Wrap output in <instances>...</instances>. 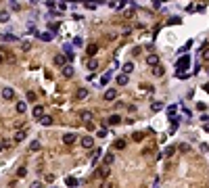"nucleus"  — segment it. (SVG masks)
<instances>
[{
  "label": "nucleus",
  "instance_id": "nucleus-1",
  "mask_svg": "<svg viewBox=\"0 0 209 188\" xmlns=\"http://www.w3.org/2000/svg\"><path fill=\"white\" fill-rule=\"evenodd\" d=\"M188 67H190V59H188V57H182V59L176 63V73H184Z\"/></svg>",
  "mask_w": 209,
  "mask_h": 188
},
{
  "label": "nucleus",
  "instance_id": "nucleus-2",
  "mask_svg": "<svg viewBox=\"0 0 209 188\" xmlns=\"http://www.w3.org/2000/svg\"><path fill=\"white\" fill-rule=\"evenodd\" d=\"M94 178H100V180L109 178V165H102V167H98L96 172H94Z\"/></svg>",
  "mask_w": 209,
  "mask_h": 188
},
{
  "label": "nucleus",
  "instance_id": "nucleus-3",
  "mask_svg": "<svg viewBox=\"0 0 209 188\" xmlns=\"http://www.w3.org/2000/svg\"><path fill=\"white\" fill-rule=\"evenodd\" d=\"M2 98H4V100H13V98H15V90H13V88H4V90H2Z\"/></svg>",
  "mask_w": 209,
  "mask_h": 188
},
{
  "label": "nucleus",
  "instance_id": "nucleus-4",
  "mask_svg": "<svg viewBox=\"0 0 209 188\" xmlns=\"http://www.w3.org/2000/svg\"><path fill=\"white\" fill-rule=\"evenodd\" d=\"M61 73H63V77H71V75H73V67H71V65L61 67Z\"/></svg>",
  "mask_w": 209,
  "mask_h": 188
},
{
  "label": "nucleus",
  "instance_id": "nucleus-5",
  "mask_svg": "<svg viewBox=\"0 0 209 188\" xmlns=\"http://www.w3.org/2000/svg\"><path fill=\"white\" fill-rule=\"evenodd\" d=\"M82 146H84V148H92V146H94V140H92L90 136H84V138H82Z\"/></svg>",
  "mask_w": 209,
  "mask_h": 188
},
{
  "label": "nucleus",
  "instance_id": "nucleus-6",
  "mask_svg": "<svg viewBox=\"0 0 209 188\" xmlns=\"http://www.w3.org/2000/svg\"><path fill=\"white\" fill-rule=\"evenodd\" d=\"M42 115H44V109H42V105H36V107H33V117L40 119Z\"/></svg>",
  "mask_w": 209,
  "mask_h": 188
},
{
  "label": "nucleus",
  "instance_id": "nucleus-7",
  "mask_svg": "<svg viewBox=\"0 0 209 188\" xmlns=\"http://www.w3.org/2000/svg\"><path fill=\"white\" fill-rule=\"evenodd\" d=\"M63 142H65V144H73V142H75V134H71V132L65 134V136H63Z\"/></svg>",
  "mask_w": 209,
  "mask_h": 188
},
{
  "label": "nucleus",
  "instance_id": "nucleus-8",
  "mask_svg": "<svg viewBox=\"0 0 209 188\" xmlns=\"http://www.w3.org/2000/svg\"><path fill=\"white\" fill-rule=\"evenodd\" d=\"M80 117H82V121L90 123V121H92V113H90V111H82V113H80Z\"/></svg>",
  "mask_w": 209,
  "mask_h": 188
},
{
  "label": "nucleus",
  "instance_id": "nucleus-9",
  "mask_svg": "<svg viewBox=\"0 0 209 188\" xmlns=\"http://www.w3.org/2000/svg\"><path fill=\"white\" fill-rule=\"evenodd\" d=\"M65 61H67V59H65L63 55H57V57H55V65H57V67H65Z\"/></svg>",
  "mask_w": 209,
  "mask_h": 188
},
{
  "label": "nucleus",
  "instance_id": "nucleus-10",
  "mask_svg": "<svg viewBox=\"0 0 209 188\" xmlns=\"http://www.w3.org/2000/svg\"><path fill=\"white\" fill-rule=\"evenodd\" d=\"M25 140V130H17L15 132V142H23Z\"/></svg>",
  "mask_w": 209,
  "mask_h": 188
},
{
  "label": "nucleus",
  "instance_id": "nucleus-11",
  "mask_svg": "<svg viewBox=\"0 0 209 188\" xmlns=\"http://www.w3.org/2000/svg\"><path fill=\"white\" fill-rule=\"evenodd\" d=\"M75 96H77V100H84V98H88V90H86V88H80Z\"/></svg>",
  "mask_w": 209,
  "mask_h": 188
},
{
  "label": "nucleus",
  "instance_id": "nucleus-12",
  "mask_svg": "<svg viewBox=\"0 0 209 188\" xmlns=\"http://www.w3.org/2000/svg\"><path fill=\"white\" fill-rule=\"evenodd\" d=\"M102 96H104V100H115V96H117V92H115V90H107V92H104Z\"/></svg>",
  "mask_w": 209,
  "mask_h": 188
},
{
  "label": "nucleus",
  "instance_id": "nucleus-13",
  "mask_svg": "<svg viewBox=\"0 0 209 188\" xmlns=\"http://www.w3.org/2000/svg\"><path fill=\"white\" fill-rule=\"evenodd\" d=\"M15 109H17V113H25V111H27V105H25V100H19Z\"/></svg>",
  "mask_w": 209,
  "mask_h": 188
},
{
  "label": "nucleus",
  "instance_id": "nucleus-14",
  "mask_svg": "<svg viewBox=\"0 0 209 188\" xmlns=\"http://www.w3.org/2000/svg\"><path fill=\"white\" fill-rule=\"evenodd\" d=\"M113 77V73H111V71H104V73H102V77H100V84L104 86V84H109V79Z\"/></svg>",
  "mask_w": 209,
  "mask_h": 188
},
{
  "label": "nucleus",
  "instance_id": "nucleus-15",
  "mask_svg": "<svg viewBox=\"0 0 209 188\" xmlns=\"http://www.w3.org/2000/svg\"><path fill=\"white\" fill-rule=\"evenodd\" d=\"M40 123H42V125H52V117H50V115H42Z\"/></svg>",
  "mask_w": 209,
  "mask_h": 188
},
{
  "label": "nucleus",
  "instance_id": "nucleus-16",
  "mask_svg": "<svg viewBox=\"0 0 209 188\" xmlns=\"http://www.w3.org/2000/svg\"><path fill=\"white\" fill-rule=\"evenodd\" d=\"M146 63H149V65H157V63H159V57H157V55H149V59H146Z\"/></svg>",
  "mask_w": 209,
  "mask_h": 188
},
{
  "label": "nucleus",
  "instance_id": "nucleus-17",
  "mask_svg": "<svg viewBox=\"0 0 209 188\" xmlns=\"http://www.w3.org/2000/svg\"><path fill=\"white\" fill-rule=\"evenodd\" d=\"M117 84H119V86H126V84H128V75H126V73H121V75L117 77Z\"/></svg>",
  "mask_w": 209,
  "mask_h": 188
},
{
  "label": "nucleus",
  "instance_id": "nucleus-18",
  "mask_svg": "<svg viewBox=\"0 0 209 188\" xmlns=\"http://www.w3.org/2000/svg\"><path fill=\"white\" fill-rule=\"evenodd\" d=\"M65 184H67L69 188H73V186H77V178H67V180H65Z\"/></svg>",
  "mask_w": 209,
  "mask_h": 188
},
{
  "label": "nucleus",
  "instance_id": "nucleus-19",
  "mask_svg": "<svg viewBox=\"0 0 209 188\" xmlns=\"http://www.w3.org/2000/svg\"><path fill=\"white\" fill-rule=\"evenodd\" d=\"M98 157H100V150H98V148H94V150H92V159H90V161H92V163H96Z\"/></svg>",
  "mask_w": 209,
  "mask_h": 188
},
{
  "label": "nucleus",
  "instance_id": "nucleus-20",
  "mask_svg": "<svg viewBox=\"0 0 209 188\" xmlns=\"http://www.w3.org/2000/svg\"><path fill=\"white\" fill-rule=\"evenodd\" d=\"M132 71H134V65H132V63H126V65H124V73L128 75V73H132Z\"/></svg>",
  "mask_w": 209,
  "mask_h": 188
},
{
  "label": "nucleus",
  "instance_id": "nucleus-21",
  "mask_svg": "<svg viewBox=\"0 0 209 188\" xmlns=\"http://www.w3.org/2000/svg\"><path fill=\"white\" fill-rule=\"evenodd\" d=\"M113 161H115V157H113V153H107V155H104V163H107V165H111Z\"/></svg>",
  "mask_w": 209,
  "mask_h": 188
},
{
  "label": "nucleus",
  "instance_id": "nucleus-22",
  "mask_svg": "<svg viewBox=\"0 0 209 188\" xmlns=\"http://www.w3.org/2000/svg\"><path fill=\"white\" fill-rule=\"evenodd\" d=\"M40 40H44V42H50V40H52V33H50V31H46V33H40Z\"/></svg>",
  "mask_w": 209,
  "mask_h": 188
},
{
  "label": "nucleus",
  "instance_id": "nucleus-23",
  "mask_svg": "<svg viewBox=\"0 0 209 188\" xmlns=\"http://www.w3.org/2000/svg\"><path fill=\"white\" fill-rule=\"evenodd\" d=\"M29 148H31V150H40V148H42V144H40V140H33V142H31V144H29Z\"/></svg>",
  "mask_w": 209,
  "mask_h": 188
},
{
  "label": "nucleus",
  "instance_id": "nucleus-24",
  "mask_svg": "<svg viewBox=\"0 0 209 188\" xmlns=\"http://www.w3.org/2000/svg\"><path fill=\"white\" fill-rule=\"evenodd\" d=\"M115 148H126V140H124V138L115 140Z\"/></svg>",
  "mask_w": 209,
  "mask_h": 188
},
{
  "label": "nucleus",
  "instance_id": "nucleus-25",
  "mask_svg": "<svg viewBox=\"0 0 209 188\" xmlns=\"http://www.w3.org/2000/svg\"><path fill=\"white\" fill-rule=\"evenodd\" d=\"M121 119H119V115H111V117H109V123L111 125H115V123H119Z\"/></svg>",
  "mask_w": 209,
  "mask_h": 188
},
{
  "label": "nucleus",
  "instance_id": "nucleus-26",
  "mask_svg": "<svg viewBox=\"0 0 209 188\" xmlns=\"http://www.w3.org/2000/svg\"><path fill=\"white\" fill-rule=\"evenodd\" d=\"M96 50H98V46H96V44H92V46H88V55H90V57L96 55Z\"/></svg>",
  "mask_w": 209,
  "mask_h": 188
},
{
  "label": "nucleus",
  "instance_id": "nucleus-27",
  "mask_svg": "<svg viewBox=\"0 0 209 188\" xmlns=\"http://www.w3.org/2000/svg\"><path fill=\"white\" fill-rule=\"evenodd\" d=\"M96 67H98V61H90L88 63V69L90 71H96Z\"/></svg>",
  "mask_w": 209,
  "mask_h": 188
},
{
  "label": "nucleus",
  "instance_id": "nucleus-28",
  "mask_svg": "<svg viewBox=\"0 0 209 188\" xmlns=\"http://www.w3.org/2000/svg\"><path fill=\"white\" fill-rule=\"evenodd\" d=\"M25 174H27V167H19V169H17V176H19V178H23Z\"/></svg>",
  "mask_w": 209,
  "mask_h": 188
},
{
  "label": "nucleus",
  "instance_id": "nucleus-29",
  "mask_svg": "<svg viewBox=\"0 0 209 188\" xmlns=\"http://www.w3.org/2000/svg\"><path fill=\"white\" fill-rule=\"evenodd\" d=\"M153 73H155V75H163V67H157V65H155V69H153Z\"/></svg>",
  "mask_w": 209,
  "mask_h": 188
},
{
  "label": "nucleus",
  "instance_id": "nucleus-30",
  "mask_svg": "<svg viewBox=\"0 0 209 188\" xmlns=\"http://www.w3.org/2000/svg\"><path fill=\"white\" fill-rule=\"evenodd\" d=\"M163 109V103H153V111H161Z\"/></svg>",
  "mask_w": 209,
  "mask_h": 188
},
{
  "label": "nucleus",
  "instance_id": "nucleus-31",
  "mask_svg": "<svg viewBox=\"0 0 209 188\" xmlns=\"http://www.w3.org/2000/svg\"><path fill=\"white\" fill-rule=\"evenodd\" d=\"M109 6H111V8H119V6H121V2H117V0H111Z\"/></svg>",
  "mask_w": 209,
  "mask_h": 188
},
{
  "label": "nucleus",
  "instance_id": "nucleus-32",
  "mask_svg": "<svg viewBox=\"0 0 209 188\" xmlns=\"http://www.w3.org/2000/svg\"><path fill=\"white\" fill-rule=\"evenodd\" d=\"M2 38H4L6 42H17V38H15V36H8V33H6V36H2Z\"/></svg>",
  "mask_w": 209,
  "mask_h": 188
},
{
  "label": "nucleus",
  "instance_id": "nucleus-33",
  "mask_svg": "<svg viewBox=\"0 0 209 188\" xmlns=\"http://www.w3.org/2000/svg\"><path fill=\"white\" fill-rule=\"evenodd\" d=\"M132 138H134L136 142H140V140H142V134H140V132H134V136H132Z\"/></svg>",
  "mask_w": 209,
  "mask_h": 188
},
{
  "label": "nucleus",
  "instance_id": "nucleus-34",
  "mask_svg": "<svg viewBox=\"0 0 209 188\" xmlns=\"http://www.w3.org/2000/svg\"><path fill=\"white\" fill-rule=\"evenodd\" d=\"M27 100H29V103L36 100V92H27Z\"/></svg>",
  "mask_w": 209,
  "mask_h": 188
},
{
  "label": "nucleus",
  "instance_id": "nucleus-35",
  "mask_svg": "<svg viewBox=\"0 0 209 188\" xmlns=\"http://www.w3.org/2000/svg\"><path fill=\"white\" fill-rule=\"evenodd\" d=\"M86 8H92V11H94V8H96V4H94V2H88V0H86Z\"/></svg>",
  "mask_w": 209,
  "mask_h": 188
},
{
  "label": "nucleus",
  "instance_id": "nucleus-36",
  "mask_svg": "<svg viewBox=\"0 0 209 188\" xmlns=\"http://www.w3.org/2000/svg\"><path fill=\"white\" fill-rule=\"evenodd\" d=\"M0 21H8V13H0Z\"/></svg>",
  "mask_w": 209,
  "mask_h": 188
},
{
  "label": "nucleus",
  "instance_id": "nucleus-37",
  "mask_svg": "<svg viewBox=\"0 0 209 188\" xmlns=\"http://www.w3.org/2000/svg\"><path fill=\"white\" fill-rule=\"evenodd\" d=\"M29 188H42V182H31Z\"/></svg>",
  "mask_w": 209,
  "mask_h": 188
},
{
  "label": "nucleus",
  "instance_id": "nucleus-38",
  "mask_svg": "<svg viewBox=\"0 0 209 188\" xmlns=\"http://www.w3.org/2000/svg\"><path fill=\"white\" fill-rule=\"evenodd\" d=\"M65 52H67V57H69V59H73V55H71V48H69V46H65Z\"/></svg>",
  "mask_w": 209,
  "mask_h": 188
},
{
  "label": "nucleus",
  "instance_id": "nucleus-39",
  "mask_svg": "<svg viewBox=\"0 0 209 188\" xmlns=\"http://www.w3.org/2000/svg\"><path fill=\"white\" fill-rule=\"evenodd\" d=\"M203 59H207V61H209V50H203Z\"/></svg>",
  "mask_w": 209,
  "mask_h": 188
},
{
  "label": "nucleus",
  "instance_id": "nucleus-40",
  "mask_svg": "<svg viewBox=\"0 0 209 188\" xmlns=\"http://www.w3.org/2000/svg\"><path fill=\"white\" fill-rule=\"evenodd\" d=\"M4 148H6V144H4V142H0V153H2Z\"/></svg>",
  "mask_w": 209,
  "mask_h": 188
},
{
  "label": "nucleus",
  "instance_id": "nucleus-41",
  "mask_svg": "<svg viewBox=\"0 0 209 188\" xmlns=\"http://www.w3.org/2000/svg\"><path fill=\"white\" fill-rule=\"evenodd\" d=\"M100 188H111V184H109V182H104V184H102Z\"/></svg>",
  "mask_w": 209,
  "mask_h": 188
},
{
  "label": "nucleus",
  "instance_id": "nucleus-42",
  "mask_svg": "<svg viewBox=\"0 0 209 188\" xmlns=\"http://www.w3.org/2000/svg\"><path fill=\"white\" fill-rule=\"evenodd\" d=\"M2 63H4V55L0 52V65H2Z\"/></svg>",
  "mask_w": 209,
  "mask_h": 188
},
{
  "label": "nucleus",
  "instance_id": "nucleus-43",
  "mask_svg": "<svg viewBox=\"0 0 209 188\" xmlns=\"http://www.w3.org/2000/svg\"><path fill=\"white\" fill-rule=\"evenodd\" d=\"M205 132H209V123H205Z\"/></svg>",
  "mask_w": 209,
  "mask_h": 188
}]
</instances>
